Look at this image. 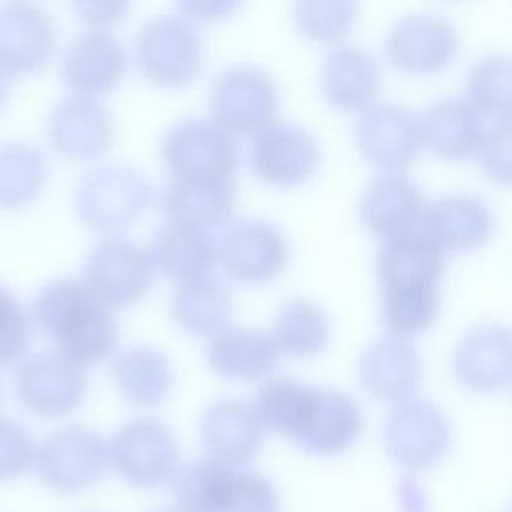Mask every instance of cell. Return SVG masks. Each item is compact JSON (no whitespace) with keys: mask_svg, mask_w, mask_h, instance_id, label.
Here are the masks:
<instances>
[{"mask_svg":"<svg viewBox=\"0 0 512 512\" xmlns=\"http://www.w3.org/2000/svg\"><path fill=\"white\" fill-rule=\"evenodd\" d=\"M320 394L322 386L294 378H266L252 404L264 430L280 434L300 446L314 420Z\"/></svg>","mask_w":512,"mask_h":512,"instance_id":"28","label":"cell"},{"mask_svg":"<svg viewBox=\"0 0 512 512\" xmlns=\"http://www.w3.org/2000/svg\"><path fill=\"white\" fill-rule=\"evenodd\" d=\"M232 296L212 274L178 282L170 298V314L180 330L198 338H212L228 326Z\"/></svg>","mask_w":512,"mask_h":512,"instance_id":"32","label":"cell"},{"mask_svg":"<svg viewBox=\"0 0 512 512\" xmlns=\"http://www.w3.org/2000/svg\"><path fill=\"white\" fill-rule=\"evenodd\" d=\"M358 0H294L292 22L296 32L316 44H338L354 28Z\"/></svg>","mask_w":512,"mask_h":512,"instance_id":"37","label":"cell"},{"mask_svg":"<svg viewBox=\"0 0 512 512\" xmlns=\"http://www.w3.org/2000/svg\"><path fill=\"white\" fill-rule=\"evenodd\" d=\"M460 38L456 28L436 14L400 18L384 40L386 62L408 76H434L456 60Z\"/></svg>","mask_w":512,"mask_h":512,"instance_id":"16","label":"cell"},{"mask_svg":"<svg viewBox=\"0 0 512 512\" xmlns=\"http://www.w3.org/2000/svg\"><path fill=\"white\" fill-rule=\"evenodd\" d=\"M32 340V314L0 284V368L18 364Z\"/></svg>","mask_w":512,"mask_h":512,"instance_id":"38","label":"cell"},{"mask_svg":"<svg viewBox=\"0 0 512 512\" xmlns=\"http://www.w3.org/2000/svg\"><path fill=\"white\" fill-rule=\"evenodd\" d=\"M162 162L172 180L234 186L240 154L234 134L214 118H186L164 134Z\"/></svg>","mask_w":512,"mask_h":512,"instance_id":"5","label":"cell"},{"mask_svg":"<svg viewBox=\"0 0 512 512\" xmlns=\"http://www.w3.org/2000/svg\"><path fill=\"white\" fill-rule=\"evenodd\" d=\"M456 384L476 396H494L512 386V326L478 322L460 334L450 354Z\"/></svg>","mask_w":512,"mask_h":512,"instance_id":"13","label":"cell"},{"mask_svg":"<svg viewBox=\"0 0 512 512\" xmlns=\"http://www.w3.org/2000/svg\"><path fill=\"white\" fill-rule=\"evenodd\" d=\"M108 466V442L92 428L64 426L48 434L38 450V480L58 494H78L96 484Z\"/></svg>","mask_w":512,"mask_h":512,"instance_id":"12","label":"cell"},{"mask_svg":"<svg viewBox=\"0 0 512 512\" xmlns=\"http://www.w3.org/2000/svg\"><path fill=\"white\" fill-rule=\"evenodd\" d=\"M280 350L272 336L246 326H226L206 346L210 370L230 382L266 380L276 370Z\"/></svg>","mask_w":512,"mask_h":512,"instance_id":"26","label":"cell"},{"mask_svg":"<svg viewBox=\"0 0 512 512\" xmlns=\"http://www.w3.org/2000/svg\"><path fill=\"white\" fill-rule=\"evenodd\" d=\"M428 200L404 172H380L358 200L362 228L380 242L422 228Z\"/></svg>","mask_w":512,"mask_h":512,"instance_id":"19","label":"cell"},{"mask_svg":"<svg viewBox=\"0 0 512 512\" xmlns=\"http://www.w3.org/2000/svg\"><path fill=\"white\" fill-rule=\"evenodd\" d=\"M178 10L194 22H218L232 16L242 0H176Z\"/></svg>","mask_w":512,"mask_h":512,"instance_id":"42","label":"cell"},{"mask_svg":"<svg viewBox=\"0 0 512 512\" xmlns=\"http://www.w3.org/2000/svg\"><path fill=\"white\" fill-rule=\"evenodd\" d=\"M218 266L228 280L240 286H266L288 266L286 234L270 220L238 218L216 236Z\"/></svg>","mask_w":512,"mask_h":512,"instance_id":"9","label":"cell"},{"mask_svg":"<svg viewBox=\"0 0 512 512\" xmlns=\"http://www.w3.org/2000/svg\"><path fill=\"white\" fill-rule=\"evenodd\" d=\"M46 134L58 156L86 162L102 156L112 146L114 122L98 100L74 94L54 106Z\"/></svg>","mask_w":512,"mask_h":512,"instance_id":"21","label":"cell"},{"mask_svg":"<svg viewBox=\"0 0 512 512\" xmlns=\"http://www.w3.org/2000/svg\"><path fill=\"white\" fill-rule=\"evenodd\" d=\"M264 426L252 402L220 398L200 418V442L204 452L232 466L248 464L260 450Z\"/></svg>","mask_w":512,"mask_h":512,"instance_id":"23","label":"cell"},{"mask_svg":"<svg viewBox=\"0 0 512 512\" xmlns=\"http://www.w3.org/2000/svg\"><path fill=\"white\" fill-rule=\"evenodd\" d=\"M358 154L380 172H404L422 152L420 116L396 104H374L354 126Z\"/></svg>","mask_w":512,"mask_h":512,"instance_id":"17","label":"cell"},{"mask_svg":"<svg viewBox=\"0 0 512 512\" xmlns=\"http://www.w3.org/2000/svg\"><path fill=\"white\" fill-rule=\"evenodd\" d=\"M8 98V82H6V74L0 70V110L4 108Z\"/></svg>","mask_w":512,"mask_h":512,"instance_id":"43","label":"cell"},{"mask_svg":"<svg viewBox=\"0 0 512 512\" xmlns=\"http://www.w3.org/2000/svg\"><path fill=\"white\" fill-rule=\"evenodd\" d=\"M454 442L452 422L432 400L414 396L390 406L382 428V446L388 460L408 474L438 468Z\"/></svg>","mask_w":512,"mask_h":512,"instance_id":"6","label":"cell"},{"mask_svg":"<svg viewBox=\"0 0 512 512\" xmlns=\"http://www.w3.org/2000/svg\"><path fill=\"white\" fill-rule=\"evenodd\" d=\"M466 98L484 118H512V56L478 60L468 72Z\"/></svg>","mask_w":512,"mask_h":512,"instance_id":"36","label":"cell"},{"mask_svg":"<svg viewBox=\"0 0 512 512\" xmlns=\"http://www.w3.org/2000/svg\"><path fill=\"white\" fill-rule=\"evenodd\" d=\"M36 442L16 420L0 418V482H10L34 468Z\"/></svg>","mask_w":512,"mask_h":512,"instance_id":"39","label":"cell"},{"mask_svg":"<svg viewBox=\"0 0 512 512\" xmlns=\"http://www.w3.org/2000/svg\"><path fill=\"white\" fill-rule=\"evenodd\" d=\"M154 512H178V510H154Z\"/></svg>","mask_w":512,"mask_h":512,"instance_id":"44","label":"cell"},{"mask_svg":"<svg viewBox=\"0 0 512 512\" xmlns=\"http://www.w3.org/2000/svg\"><path fill=\"white\" fill-rule=\"evenodd\" d=\"M110 376L124 400L138 408L160 406L172 392L174 370L170 358L154 346H128L110 364Z\"/></svg>","mask_w":512,"mask_h":512,"instance_id":"29","label":"cell"},{"mask_svg":"<svg viewBox=\"0 0 512 512\" xmlns=\"http://www.w3.org/2000/svg\"><path fill=\"white\" fill-rule=\"evenodd\" d=\"M154 278L152 252L128 238H106L84 260L82 280L110 310H124L144 300Z\"/></svg>","mask_w":512,"mask_h":512,"instance_id":"11","label":"cell"},{"mask_svg":"<svg viewBox=\"0 0 512 512\" xmlns=\"http://www.w3.org/2000/svg\"><path fill=\"white\" fill-rule=\"evenodd\" d=\"M150 252L156 270L176 282L212 274L218 266L216 236L196 226L166 222L158 228Z\"/></svg>","mask_w":512,"mask_h":512,"instance_id":"30","label":"cell"},{"mask_svg":"<svg viewBox=\"0 0 512 512\" xmlns=\"http://www.w3.org/2000/svg\"><path fill=\"white\" fill-rule=\"evenodd\" d=\"M30 314L58 350L84 366L100 364L118 346L112 310L84 280L58 278L44 284L32 300Z\"/></svg>","mask_w":512,"mask_h":512,"instance_id":"2","label":"cell"},{"mask_svg":"<svg viewBox=\"0 0 512 512\" xmlns=\"http://www.w3.org/2000/svg\"><path fill=\"white\" fill-rule=\"evenodd\" d=\"M86 366L62 350H42L24 356L14 370L18 404L40 418H64L86 398Z\"/></svg>","mask_w":512,"mask_h":512,"instance_id":"8","label":"cell"},{"mask_svg":"<svg viewBox=\"0 0 512 512\" xmlns=\"http://www.w3.org/2000/svg\"><path fill=\"white\" fill-rule=\"evenodd\" d=\"M212 118L234 136H254L274 122L278 86L260 68H226L210 88Z\"/></svg>","mask_w":512,"mask_h":512,"instance_id":"14","label":"cell"},{"mask_svg":"<svg viewBox=\"0 0 512 512\" xmlns=\"http://www.w3.org/2000/svg\"><path fill=\"white\" fill-rule=\"evenodd\" d=\"M444 262L446 254L422 228L382 242L376 280L386 332L412 340L436 324L442 308Z\"/></svg>","mask_w":512,"mask_h":512,"instance_id":"1","label":"cell"},{"mask_svg":"<svg viewBox=\"0 0 512 512\" xmlns=\"http://www.w3.org/2000/svg\"><path fill=\"white\" fill-rule=\"evenodd\" d=\"M356 374L362 390L372 400L396 406L418 396L422 358L410 338L384 332L364 346Z\"/></svg>","mask_w":512,"mask_h":512,"instance_id":"18","label":"cell"},{"mask_svg":"<svg viewBox=\"0 0 512 512\" xmlns=\"http://www.w3.org/2000/svg\"><path fill=\"white\" fill-rule=\"evenodd\" d=\"M270 336L280 354L314 358L322 354L332 340V320L318 302L290 298L278 308Z\"/></svg>","mask_w":512,"mask_h":512,"instance_id":"33","label":"cell"},{"mask_svg":"<svg viewBox=\"0 0 512 512\" xmlns=\"http://www.w3.org/2000/svg\"><path fill=\"white\" fill-rule=\"evenodd\" d=\"M172 500L178 512H280V494L268 476L210 456L178 468Z\"/></svg>","mask_w":512,"mask_h":512,"instance_id":"3","label":"cell"},{"mask_svg":"<svg viewBox=\"0 0 512 512\" xmlns=\"http://www.w3.org/2000/svg\"><path fill=\"white\" fill-rule=\"evenodd\" d=\"M422 230L446 256L470 254L492 240L496 216L484 198L456 192L428 202Z\"/></svg>","mask_w":512,"mask_h":512,"instance_id":"20","label":"cell"},{"mask_svg":"<svg viewBox=\"0 0 512 512\" xmlns=\"http://www.w3.org/2000/svg\"><path fill=\"white\" fill-rule=\"evenodd\" d=\"M48 180L44 154L24 142L0 146V210L16 212L36 202Z\"/></svg>","mask_w":512,"mask_h":512,"instance_id":"35","label":"cell"},{"mask_svg":"<svg viewBox=\"0 0 512 512\" xmlns=\"http://www.w3.org/2000/svg\"><path fill=\"white\" fill-rule=\"evenodd\" d=\"M128 58L122 42L106 30L78 36L62 58V80L80 96H100L114 90L126 74Z\"/></svg>","mask_w":512,"mask_h":512,"instance_id":"24","label":"cell"},{"mask_svg":"<svg viewBox=\"0 0 512 512\" xmlns=\"http://www.w3.org/2000/svg\"><path fill=\"white\" fill-rule=\"evenodd\" d=\"M364 414L354 396L336 388H322L314 420L300 442V450L318 458L348 452L360 438Z\"/></svg>","mask_w":512,"mask_h":512,"instance_id":"31","label":"cell"},{"mask_svg":"<svg viewBox=\"0 0 512 512\" xmlns=\"http://www.w3.org/2000/svg\"><path fill=\"white\" fill-rule=\"evenodd\" d=\"M320 88L326 102L344 114H362L376 104L380 70L372 54L358 46H336L322 62Z\"/></svg>","mask_w":512,"mask_h":512,"instance_id":"27","label":"cell"},{"mask_svg":"<svg viewBox=\"0 0 512 512\" xmlns=\"http://www.w3.org/2000/svg\"><path fill=\"white\" fill-rule=\"evenodd\" d=\"M204 46L198 30L184 18L158 16L136 36V64L160 88H184L202 72Z\"/></svg>","mask_w":512,"mask_h":512,"instance_id":"10","label":"cell"},{"mask_svg":"<svg viewBox=\"0 0 512 512\" xmlns=\"http://www.w3.org/2000/svg\"><path fill=\"white\" fill-rule=\"evenodd\" d=\"M56 48L50 16L30 2H8L0 8V70L24 76L40 70Z\"/></svg>","mask_w":512,"mask_h":512,"instance_id":"22","label":"cell"},{"mask_svg":"<svg viewBox=\"0 0 512 512\" xmlns=\"http://www.w3.org/2000/svg\"><path fill=\"white\" fill-rule=\"evenodd\" d=\"M148 176L128 164H102L88 170L74 188L76 218L90 230L114 234L138 222L152 206Z\"/></svg>","mask_w":512,"mask_h":512,"instance_id":"4","label":"cell"},{"mask_svg":"<svg viewBox=\"0 0 512 512\" xmlns=\"http://www.w3.org/2000/svg\"><path fill=\"white\" fill-rule=\"evenodd\" d=\"M254 176L274 188H298L308 184L322 162L316 138L288 122H272L252 136L248 152Z\"/></svg>","mask_w":512,"mask_h":512,"instance_id":"15","label":"cell"},{"mask_svg":"<svg viewBox=\"0 0 512 512\" xmlns=\"http://www.w3.org/2000/svg\"><path fill=\"white\" fill-rule=\"evenodd\" d=\"M484 176L500 186H512V118L496 120L478 154Z\"/></svg>","mask_w":512,"mask_h":512,"instance_id":"40","label":"cell"},{"mask_svg":"<svg viewBox=\"0 0 512 512\" xmlns=\"http://www.w3.org/2000/svg\"><path fill=\"white\" fill-rule=\"evenodd\" d=\"M424 148L442 160L478 158L486 138V118L468 98H442L420 116Z\"/></svg>","mask_w":512,"mask_h":512,"instance_id":"25","label":"cell"},{"mask_svg":"<svg viewBox=\"0 0 512 512\" xmlns=\"http://www.w3.org/2000/svg\"><path fill=\"white\" fill-rule=\"evenodd\" d=\"M234 186H210L172 180L160 194V210L168 222L212 230L234 210Z\"/></svg>","mask_w":512,"mask_h":512,"instance_id":"34","label":"cell"},{"mask_svg":"<svg viewBox=\"0 0 512 512\" xmlns=\"http://www.w3.org/2000/svg\"><path fill=\"white\" fill-rule=\"evenodd\" d=\"M108 466L130 486L156 488L180 468L178 438L160 418H132L108 440Z\"/></svg>","mask_w":512,"mask_h":512,"instance_id":"7","label":"cell"},{"mask_svg":"<svg viewBox=\"0 0 512 512\" xmlns=\"http://www.w3.org/2000/svg\"><path fill=\"white\" fill-rule=\"evenodd\" d=\"M130 4L132 0H72L76 16L92 30H106L124 20Z\"/></svg>","mask_w":512,"mask_h":512,"instance_id":"41","label":"cell"}]
</instances>
